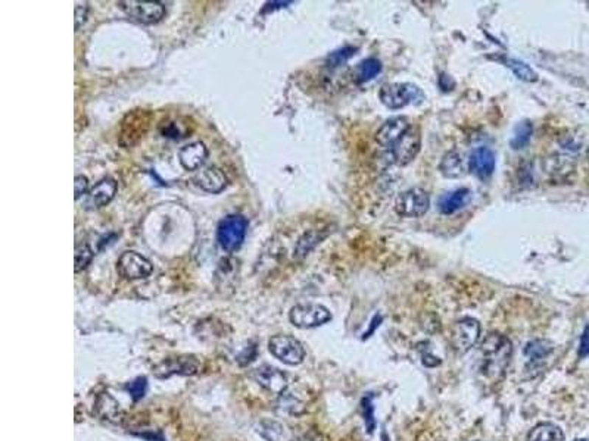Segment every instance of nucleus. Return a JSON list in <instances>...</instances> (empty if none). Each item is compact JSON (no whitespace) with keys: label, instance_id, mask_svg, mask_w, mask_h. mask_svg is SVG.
<instances>
[{"label":"nucleus","instance_id":"nucleus-1","mask_svg":"<svg viewBox=\"0 0 589 441\" xmlns=\"http://www.w3.org/2000/svg\"><path fill=\"white\" fill-rule=\"evenodd\" d=\"M512 353L511 341L503 334H489L481 345V371L488 378H499L507 369Z\"/></svg>","mask_w":589,"mask_h":441},{"label":"nucleus","instance_id":"nucleus-2","mask_svg":"<svg viewBox=\"0 0 589 441\" xmlns=\"http://www.w3.org/2000/svg\"><path fill=\"white\" fill-rule=\"evenodd\" d=\"M380 102L392 110H398L408 105H420L424 101L421 88L411 83H389L380 88Z\"/></svg>","mask_w":589,"mask_h":441},{"label":"nucleus","instance_id":"nucleus-3","mask_svg":"<svg viewBox=\"0 0 589 441\" xmlns=\"http://www.w3.org/2000/svg\"><path fill=\"white\" fill-rule=\"evenodd\" d=\"M248 231V219L243 215H227L217 228L218 245L226 252H236L243 245Z\"/></svg>","mask_w":589,"mask_h":441},{"label":"nucleus","instance_id":"nucleus-4","mask_svg":"<svg viewBox=\"0 0 589 441\" xmlns=\"http://www.w3.org/2000/svg\"><path fill=\"white\" fill-rule=\"evenodd\" d=\"M289 319L294 327L308 329L332 321V312L319 303H299L290 309Z\"/></svg>","mask_w":589,"mask_h":441},{"label":"nucleus","instance_id":"nucleus-5","mask_svg":"<svg viewBox=\"0 0 589 441\" xmlns=\"http://www.w3.org/2000/svg\"><path fill=\"white\" fill-rule=\"evenodd\" d=\"M268 350L271 355L286 365H299L305 358V349L294 337L288 334H277L268 341Z\"/></svg>","mask_w":589,"mask_h":441},{"label":"nucleus","instance_id":"nucleus-6","mask_svg":"<svg viewBox=\"0 0 589 441\" xmlns=\"http://www.w3.org/2000/svg\"><path fill=\"white\" fill-rule=\"evenodd\" d=\"M430 207L429 194L420 187L402 192L395 202V211L399 216L406 218H420L426 215Z\"/></svg>","mask_w":589,"mask_h":441},{"label":"nucleus","instance_id":"nucleus-7","mask_svg":"<svg viewBox=\"0 0 589 441\" xmlns=\"http://www.w3.org/2000/svg\"><path fill=\"white\" fill-rule=\"evenodd\" d=\"M117 269L119 275L126 280L136 281L150 277L152 272H154V265H152L148 258L140 255V253L128 250L119 256L117 262Z\"/></svg>","mask_w":589,"mask_h":441},{"label":"nucleus","instance_id":"nucleus-8","mask_svg":"<svg viewBox=\"0 0 589 441\" xmlns=\"http://www.w3.org/2000/svg\"><path fill=\"white\" fill-rule=\"evenodd\" d=\"M118 6L121 8L130 18H133L141 24H157L163 17H166V5L162 2H140V0H123L118 2Z\"/></svg>","mask_w":589,"mask_h":441},{"label":"nucleus","instance_id":"nucleus-9","mask_svg":"<svg viewBox=\"0 0 589 441\" xmlns=\"http://www.w3.org/2000/svg\"><path fill=\"white\" fill-rule=\"evenodd\" d=\"M481 322L475 318L460 319L451 331V343L454 350L460 355H464L468 350L476 346L479 337H481Z\"/></svg>","mask_w":589,"mask_h":441},{"label":"nucleus","instance_id":"nucleus-10","mask_svg":"<svg viewBox=\"0 0 589 441\" xmlns=\"http://www.w3.org/2000/svg\"><path fill=\"white\" fill-rule=\"evenodd\" d=\"M421 147V134L419 127H412L390 147L392 162L403 167L416 159Z\"/></svg>","mask_w":589,"mask_h":441},{"label":"nucleus","instance_id":"nucleus-11","mask_svg":"<svg viewBox=\"0 0 589 441\" xmlns=\"http://www.w3.org/2000/svg\"><path fill=\"white\" fill-rule=\"evenodd\" d=\"M411 128V124L408 123V118L406 116H394L385 121V124L376 132V141L380 146L390 149L395 143L406 134V132Z\"/></svg>","mask_w":589,"mask_h":441},{"label":"nucleus","instance_id":"nucleus-12","mask_svg":"<svg viewBox=\"0 0 589 441\" xmlns=\"http://www.w3.org/2000/svg\"><path fill=\"white\" fill-rule=\"evenodd\" d=\"M468 171L479 180H488L495 171V153L489 147H477L468 158Z\"/></svg>","mask_w":589,"mask_h":441},{"label":"nucleus","instance_id":"nucleus-13","mask_svg":"<svg viewBox=\"0 0 589 441\" xmlns=\"http://www.w3.org/2000/svg\"><path fill=\"white\" fill-rule=\"evenodd\" d=\"M199 371V363L194 358L181 356L167 359L154 369L158 378H168L171 375H194Z\"/></svg>","mask_w":589,"mask_h":441},{"label":"nucleus","instance_id":"nucleus-14","mask_svg":"<svg viewBox=\"0 0 589 441\" xmlns=\"http://www.w3.org/2000/svg\"><path fill=\"white\" fill-rule=\"evenodd\" d=\"M257 381L263 385V387L274 394H281L288 389V375L270 365H264L255 371Z\"/></svg>","mask_w":589,"mask_h":441},{"label":"nucleus","instance_id":"nucleus-15","mask_svg":"<svg viewBox=\"0 0 589 441\" xmlns=\"http://www.w3.org/2000/svg\"><path fill=\"white\" fill-rule=\"evenodd\" d=\"M208 158V149L201 141L190 143L179 152V161L186 171H198Z\"/></svg>","mask_w":589,"mask_h":441},{"label":"nucleus","instance_id":"nucleus-16","mask_svg":"<svg viewBox=\"0 0 589 441\" xmlns=\"http://www.w3.org/2000/svg\"><path fill=\"white\" fill-rule=\"evenodd\" d=\"M118 190V184L111 176H106L101 181L94 184L93 189L89 192L87 196V205L92 207H103L108 203H111L112 198L115 197Z\"/></svg>","mask_w":589,"mask_h":441},{"label":"nucleus","instance_id":"nucleus-17","mask_svg":"<svg viewBox=\"0 0 589 441\" xmlns=\"http://www.w3.org/2000/svg\"><path fill=\"white\" fill-rule=\"evenodd\" d=\"M194 181L203 192L211 193V194L221 193L228 184V180L224 175V172L215 167L202 170L198 175H196Z\"/></svg>","mask_w":589,"mask_h":441},{"label":"nucleus","instance_id":"nucleus-18","mask_svg":"<svg viewBox=\"0 0 589 441\" xmlns=\"http://www.w3.org/2000/svg\"><path fill=\"white\" fill-rule=\"evenodd\" d=\"M472 198V192L468 189H457L451 193L443 194L438 201V211L442 215H452L466 207Z\"/></svg>","mask_w":589,"mask_h":441},{"label":"nucleus","instance_id":"nucleus-19","mask_svg":"<svg viewBox=\"0 0 589 441\" xmlns=\"http://www.w3.org/2000/svg\"><path fill=\"white\" fill-rule=\"evenodd\" d=\"M439 171L445 178L455 180L464 176L467 168H466V162H464V158L461 156V153L457 150L446 152L439 163Z\"/></svg>","mask_w":589,"mask_h":441},{"label":"nucleus","instance_id":"nucleus-20","mask_svg":"<svg viewBox=\"0 0 589 441\" xmlns=\"http://www.w3.org/2000/svg\"><path fill=\"white\" fill-rule=\"evenodd\" d=\"M554 351V343L550 340H543V338H538V340H532L525 346V356L529 360V367H538L542 363V360L545 358H548L551 353Z\"/></svg>","mask_w":589,"mask_h":441},{"label":"nucleus","instance_id":"nucleus-21","mask_svg":"<svg viewBox=\"0 0 589 441\" xmlns=\"http://www.w3.org/2000/svg\"><path fill=\"white\" fill-rule=\"evenodd\" d=\"M528 441H564V433L559 425L541 422L530 429Z\"/></svg>","mask_w":589,"mask_h":441},{"label":"nucleus","instance_id":"nucleus-22","mask_svg":"<svg viewBox=\"0 0 589 441\" xmlns=\"http://www.w3.org/2000/svg\"><path fill=\"white\" fill-rule=\"evenodd\" d=\"M94 409H96L97 415H99L102 419H106V421H111V422L119 421L121 407H119V404L108 393L101 394L99 397H97Z\"/></svg>","mask_w":589,"mask_h":441},{"label":"nucleus","instance_id":"nucleus-23","mask_svg":"<svg viewBox=\"0 0 589 441\" xmlns=\"http://www.w3.org/2000/svg\"><path fill=\"white\" fill-rule=\"evenodd\" d=\"M532 134H533V125L529 123V121H523V123H520L515 128V131H512V136L510 139L511 149L515 150L525 149L529 145Z\"/></svg>","mask_w":589,"mask_h":441},{"label":"nucleus","instance_id":"nucleus-24","mask_svg":"<svg viewBox=\"0 0 589 441\" xmlns=\"http://www.w3.org/2000/svg\"><path fill=\"white\" fill-rule=\"evenodd\" d=\"M380 71H381V63L377 59H375V58L364 59L363 62H359V65L357 66V71H355L357 81L358 83H366V81L373 80L375 76H377L380 74Z\"/></svg>","mask_w":589,"mask_h":441},{"label":"nucleus","instance_id":"nucleus-25","mask_svg":"<svg viewBox=\"0 0 589 441\" xmlns=\"http://www.w3.org/2000/svg\"><path fill=\"white\" fill-rule=\"evenodd\" d=\"M507 66L508 68L515 72V75L517 79L526 81V83H535L538 81V74L533 71L530 66L525 62L517 61V59H508L507 61Z\"/></svg>","mask_w":589,"mask_h":441},{"label":"nucleus","instance_id":"nucleus-26","mask_svg":"<svg viewBox=\"0 0 589 441\" xmlns=\"http://www.w3.org/2000/svg\"><path fill=\"white\" fill-rule=\"evenodd\" d=\"M93 250L92 247L87 245V243H81V245H77L75 247V272H80L83 269L87 268V265H90L92 259H93Z\"/></svg>","mask_w":589,"mask_h":441},{"label":"nucleus","instance_id":"nucleus-27","mask_svg":"<svg viewBox=\"0 0 589 441\" xmlns=\"http://www.w3.org/2000/svg\"><path fill=\"white\" fill-rule=\"evenodd\" d=\"M373 397H364L361 406H363V416L366 422V431L367 434H373L376 429V419H375V406H373Z\"/></svg>","mask_w":589,"mask_h":441},{"label":"nucleus","instance_id":"nucleus-28","mask_svg":"<svg viewBox=\"0 0 589 441\" xmlns=\"http://www.w3.org/2000/svg\"><path fill=\"white\" fill-rule=\"evenodd\" d=\"M126 389L130 393V396L133 397V400L137 402V400L141 399V397L145 396L146 389H148V381H146L145 377H139V378L133 380L132 382H128L126 385Z\"/></svg>","mask_w":589,"mask_h":441},{"label":"nucleus","instance_id":"nucleus-29","mask_svg":"<svg viewBox=\"0 0 589 441\" xmlns=\"http://www.w3.org/2000/svg\"><path fill=\"white\" fill-rule=\"evenodd\" d=\"M354 52H355V49H351V48H345V49L337 50V52L332 53L330 57H329V63L332 66H339L342 62H345V61H348L349 58H351L352 54H354Z\"/></svg>","mask_w":589,"mask_h":441},{"label":"nucleus","instance_id":"nucleus-30","mask_svg":"<svg viewBox=\"0 0 589 441\" xmlns=\"http://www.w3.org/2000/svg\"><path fill=\"white\" fill-rule=\"evenodd\" d=\"M87 192H89V180H87V176L84 175H77L74 180V196L75 198H79L81 196H84Z\"/></svg>","mask_w":589,"mask_h":441},{"label":"nucleus","instance_id":"nucleus-31","mask_svg":"<svg viewBox=\"0 0 589 441\" xmlns=\"http://www.w3.org/2000/svg\"><path fill=\"white\" fill-rule=\"evenodd\" d=\"M89 14V3H80L75 6V30H79L87 19Z\"/></svg>","mask_w":589,"mask_h":441},{"label":"nucleus","instance_id":"nucleus-32","mask_svg":"<svg viewBox=\"0 0 589 441\" xmlns=\"http://www.w3.org/2000/svg\"><path fill=\"white\" fill-rule=\"evenodd\" d=\"M579 358H588L589 356V325L585 327L583 333L581 336V343H579Z\"/></svg>","mask_w":589,"mask_h":441},{"label":"nucleus","instance_id":"nucleus-33","mask_svg":"<svg viewBox=\"0 0 589 441\" xmlns=\"http://www.w3.org/2000/svg\"><path fill=\"white\" fill-rule=\"evenodd\" d=\"M380 322H381V316L380 315H376L375 318H373V321H372V325H370V329H367L366 333H364V337H363V340H367L368 337H372V334L375 333V331L377 329V327L380 325Z\"/></svg>","mask_w":589,"mask_h":441},{"label":"nucleus","instance_id":"nucleus-34","mask_svg":"<svg viewBox=\"0 0 589 441\" xmlns=\"http://www.w3.org/2000/svg\"><path fill=\"white\" fill-rule=\"evenodd\" d=\"M289 5H292V2H271V3H267L266 5V8H264V10H272V9H280V8H286V6H289Z\"/></svg>","mask_w":589,"mask_h":441},{"label":"nucleus","instance_id":"nucleus-35","mask_svg":"<svg viewBox=\"0 0 589 441\" xmlns=\"http://www.w3.org/2000/svg\"><path fill=\"white\" fill-rule=\"evenodd\" d=\"M573 441H589V438H576Z\"/></svg>","mask_w":589,"mask_h":441},{"label":"nucleus","instance_id":"nucleus-36","mask_svg":"<svg viewBox=\"0 0 589 441\" xmlns=\"http://www.w3.org/2000/svg\"><path fill=\"white\" fill-rule=\"evenodd\" d=\"M588 161H589V152H588Z\"/></svg>","mask_w":589,"mask_h":441}]
</instances>
